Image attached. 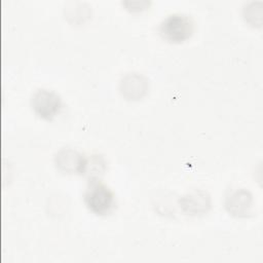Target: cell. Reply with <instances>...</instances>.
Instances as JSON below:
<instances>
[{
  "mask_svg": "<svg viewBox=\"0 0 263 263\" xmlns=\"http://www.w3.org/2000/svg\"><path fill=\"white\" fill-rule=\"evenodd\" d=\"M83 200L87 209L98 216L110 214L116 203L115 194L112 189L98 179L89 180Z\"/></svg>",
  "mask_w": 263,
  "mask_h": 263,
  "instance_id": "6da1fadb",
  "label": "cell"
},
{
  "mask_svg": "<svg viewBox=\"0 0 263 263\" xmlns=\"http://www.w3.org/2000/svg\"><path fill=\"white\" fill-rule=\"evenodd\" d=\"M194 31L192 18L185 13H172L166 15L159 25V34L170 42L179 43L191 37Z\"/></svg>",
  "mask_w": 263,
  "mask_h": 263,
  "instance_id": "7a4b0ae2",
  "label": "cell"
},
{
  "mask_svg": "<svg viewBox=\"0 0 263 263\" xmlns=\"http://www.w3.org/2000/svg\"><path fill=\"white\" fill-rule=\"evenodd\" d=\"M32 108L35 113L46 120H51L58 115L62 108L61 97L53 90L38 89L31 100Z\"/></svg>",
  "mask_w": 263,
  "mask_h": 263,
  "instance_id": "3957f363",
  "label": "cell"
},
{
  "mask_svg": "<svg viewBox=\"0 0 263 263\" xmlns=\"http://www.w3.org/2000/svg\"><path fill=\"white\" fill-rule=\"evenodd\" d=\"M87 160L78 152L66 149L57 155V165L67 173H83L85 172Z\"/></svg>",
  "mask_w": 263,
  "mask_h": 263,
  "instance_id": "277c9868",
  "label": "cell"
}]
</instances>
